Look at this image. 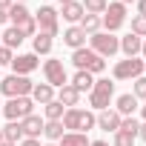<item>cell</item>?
I'll return each instance as SVG.
<instances>
[{
	"mask_svg": "<svg viewBox=\"0 0 146 146\" xmlns=\"http://www.w3.org/2000/svg\"><path fill=\"white\" fill-rule=\"evenodd\" d=\"M3 140H9V143H20L23 140V129H20V120H9V126L3 129Z\"/></svg>",
	"mask_w": 146,
	"mask_h": 146,
	"instance_id": "d6986e66",
	"label": "cell"
},
{
	"mask_svg": "<svg viewBox=\"0 0 146 146\" xmlns=\"http://www.w3.org/2000/svg\"><path fill=\"white\" fill-rule=\"evenodd\" d=\"M43 112H46V120H60V117H63V103L54 98V100H49V103L43 106Z\"/></svg>",
	"mask_w": 146,
	"mask_h": 146,
	"instance_id": "d4e9b609",
	"label": "cell"
},
{
	"mask_svg": "<svg viewBox=\"0 0 146 146\" xmlns=\"http://www.w3.org/2000/svg\"><path fill=\"white\" fill-rule=\"evenodd\" d=\"M123 23H126V6L123 3H109L106 12H103V17H100V26H106V32L115 35Z\"/></svg>",
	"mask_w": 146,
	"mask_h": 146,
	"instance_id": "8992f818",
	"label": "cell"
},
{
	"mask_svg": "<svg viewBox=\"0 0 146 146\" xmlns=\"http://www.w3.org/2000/svg\"><path fill=\"white\" fill-rule=\"evenodd\" d=\"M32 98H35L37 103H43V106H46L49 100H54V89H52L49 83H37V86L32 89Z\"/></svg>",
	"mask_w": 146,
	"mask_h": 146,
	"instance_id": "ac0fdd59",
	"label": "cell"
},
{
	"mask_svg": "<svg viewBox=\"0 0 146 146\" xmlns=\"http://www.w3.org/2000/svg\"><path fill=\"white\" fill-rule=\"evenodd\" d=\"M35 89V83L23 75H9L6 80H0V92L9 95V98H29Z\"/></svg>",
	"mask_w": 146,
	"mask_h": 146,
	"instance_id": "7a4b0ae2",
	"label": "cell"
},
{
	"mask_svg": "<svg viewBox=\"0 0 146 146\" xmlns=\"http://www.w3.org/2000/svg\"><path fill=\"white\" fill-rule=\"evenodd\" d=\"M92 126H98V115H92V112L80 109V129H83V132H89Z\"/></svg>",
	"mask_w": 146,
	"mask_h": 146,
	"instance_id": "1f68e13d",
	"label": "cell"
},
{
	"mask_svg": "<svg viewBox=\"0 0 146 146\" xmlns=\"http://www.w3.org/2000/svg\"><path fill=\"white\" fill-rule=\"evenodd\" d=\"M20 146H40V140H37V137H23Z\"/></svg>",
	"mask_w": 146,
	"mask_h": 146,
	"instance_id": "8d00e7d4",
	"label": "cell"
},
{
	"mask_svg": "<svg viewBox=\"0 0 146 146\" xmlns=\"http://www.w3.org/2000/svg\"><path fill=\"white\" fill-rule=\"evenodd\" d=\"M135 98H143L146 100V78H135Z\"/></svg>",
	"mask_w": 146,
	"mask_h": 146,
	"instance_id": "e575fe53",
	"label": "cell"
},
{
	"mask_svg": "<svg viewBox=\"0 0 146 146\" xmlns=\"http://www.w3.org/2000/svg\"><path fill=\"white\" fill-rule=\"evenodd\" d=\"M46 146H54V143H46Z\"/></svg>",
	"mask_w": 146,
	"mask_h": 146,
	"instance_id": "f907efd6",
	"label": "cell"
},
{
	"mask_svg": "<svg viewBox=\"0 0 146 146\" xmlns=\"http://www.w3.org/2000/svg\"><path fill=\"white\" fill-rule=\"evenodd\" d=\"M60 3H69V0H60Z\"/></svg>",
	"mask_w": 146,
	"mask_h": 146,
	"instance_id": "681fc988",
	"label": "cell"
},
{
	"mask_svg": "<svg viewBox=\"0 0 146 146\" xmlns=\"http://www.w3.org/2000/svg\"><path fill=\"white\" fill-rule=\"evenodd\" d=\"M143 117H146V106H143Z\"/></svg>",
	"mask_w": 146,
	"mask_h": 146,
	"instance_id": "7dc6e473",
	"label": "cell"
},
{
	"mask_svg": "<svg viewBox=\"0 0 146 146\" xmlns=\"http://www.w3.org/2000/svg\"><path fill=\"white\" fill-rule=\"evenodd\" d=\"M35 23L40 26V32H46V35H52V37H54L57 29H60V26H57V12H54L52 6H40L37 15H35Z\"/></svg>",
	"mask_w": 146,
	"mask_h": 146,
	"instance_id": "9c48e42d",
	"label": "cell"
},
{
	"mask_svg": "<svg viewBox=\"0 0 146 146\" xmlns=\"http://www.w3.org/2000/svg\"><path fill=\"white\" fill-rule=\"evenodd\" d=\"M72 63L78 66V72H89V75H98V72L106 69V60L100 54H95L92 49H75V54H72Z\"/></svg>",
	"mask_w": 146,
	"mask_h": 146,
	"instance_id": "6da1fadb",
	"label": "cell"
},
{
	"mask_svg": "<svg viewBox=\"0 0 146 146\" xmlns=\"http://www.w3.org/2000/svg\"><path fill=\"white\" fill-rule=\"evenodd\" d=\"M49 52H52V35L37 32L35 35V54H49Z\"/></svg>",
	"mask_w": 146,
	"mask_h": 146,
	"instance_id": "7402d4cb",
	"label": "cell"
},
{
	"mask_svg": "<svg viewBox=\"0 0 146 146\" xmlns=\"http://www.w3.org/2000/svg\"><path fill=\"white\" fill-rule=\"evenodd\" d=\"M80 29H83V35H98V29H100V17L98 15H83V20H80Z\"/></svg>",
	"mask_w": 146,
	"mask_h": 146,
	"instance_id": "cb8c5ba5",
	"label": "cell"
},
{
	"mask_svg": "<svg viewBox=\"0 0 146 146\" xmlns=\"http://www.w3.org/2000/svg\"><path fill=\"white\" fill-rule=\"evenodd\" d=\"M120 129L137 137V129H140V123H137V120H135V115H132V117H123V120H120Z\"/></svg>",
	"mask_w": 146,
	"mask_h": 146,
	"instance_id": "836d02e7",
	"label": "cell"
},
{
	"mask_svg": "<svg viewBox=\"0 0 146 146\" xmlns=\"http://www.w3.org/2000/svg\"><path fill=\"white\" fill-rule=\"evenodd\" d=\"M72 86H75L78 92H92L95 80H92V75H89V72H78V75L72 78Z\"/></svg>",
	"mask_w": 146,
	"mask_h": 146,
	"instance_id": "44dd1931",
	"label": "cell"
},
{
	"mask_svg": "<svg viewBox=\"0 0 146 146\" xmlns=\"http://www.w3.org/2000/svg\"><path fill=\"white\" fill-rule=\"evenodd\" d=\"M135 109H137V98H135V95H120V98H117V109H115V112H117L120 117H132Z\"/></svg>",
	"mask_w": 146,
	"mask_h": 146,
	"instance_id": "9a60e30c",
	"label": "cell"
},
{
	"mask_svg": "<svg viewBox=\"0 0 146 146\" xmlns=\"http://www.w3.org/2000/svg\"><path fill=\"white\" fill-rule=\"evenodd\" d=\"M63 129L80 132V109H66L63 112Z\"/></svg>",
	"mask_w": 146,
	"mask_h": 146,
	"instance_id": "ffe728a7",
	"label": "cell"
},
{
	"mask_svg": "<svg viewBox=\"0 0 146 146\" xmlns=\"http://www.w3.org/2000/svg\"><path fill=\"white\" fill-rule=\"evenodd\" d=\"M63 43L72 46V49H83V43H86L83 29H80V26H69V29L63 32Z\"/></svg>",
	"mask_w": 146,
	"mask_h": 146,
	"instance_id": "4fadbf2b",
	"label": "cell"
},
{
	"mask_svg": "<svg viewBox=\"0 0 146 146\" xmlns=\"http://www.w3.org/2000/svg\"><path fill=\"white\" fill-rule=\"evenodd\" d=\"M115 146H135V135L117 129V132H115Z\"/></svg>",
	"mask_w": 146,
	"mask_h": 146,
	"instance_id": "d6a6232c",
	"label": "cell"
},
{
	"mask_svg": "<svg viewBox=\"0 0 146 146\" xmlns=\"http://www.w3.org/2000/svg\"><path fill=\"white\" fill-rule=\"evenodd\" d=\"M92 52L100 57H112L120 52V40L109 32H98V35H92Z\"/></svg>",
	"mask_w": 146,
	"mask_h": 146,
	"instance_id": "277c9868",
	"label": "cell"
},
{
	"mask_svg": "<svg viewBox=\"0 0 146 146\" xmlns=\"http://www.w3.org/2000/svg\"><path fill=\"white\" fill-rule=\"evenodd\" d=\"M83 6L78 3V0H69V3H63V20H69V23H80L83 20Z\"/></svg>",
	"mask_w": 146,
	"mask_h": 146,
	"instance_id": "5bb4252c",
	"label": "cell"
},
{
	"mask_svg": "<svg viewBox=\"0 0 146 146\" xmlns=\"http://www.w3.org/2000/svg\"><path fill=\"white\" fill-rule=\"evenodd\" d=\"M140 46H143V40H140L137 35H132V32H129L123 40H120V49H123V54H126V57H137Z\"/></svg>",
	"mask_w": 146,
	"mask_h": 146,
	"instance_id": "e0dca14e",
	"label": "cell"
},
{
	"mask_svg": "<svg viewBox=\"0 0 146 146\" xmlns=\"http://www.w3.org/2000/svg\"><path fill=\"white\" fill-rule=\"evenodd\" d=\"M43 135H46L49 140H60V137H63V123H60V120H49V123H43Z\"/></svg>",
	"mask_w": 146,
	"mask_h": 146,
	"instance_id": "484cf974",
	"label": "cell"
},
{
	"mask_svg": "<svg viewBox=\"0 0 146 146\" xmlns=\"http://www.w3.org/2000/svg\"><path fill=\"white\" fill-rule=\"evenodd\" d=\"M15 29H17L23 37H32V35H37V23H35V17H26V20H20Z\"/></svg>",
	"mask_w": 146,
	"mask_h": 146,
	"instance_id": "f546056e",
	"label": "cell"
},
{
	"mask_svg": "<svg viewBox=\"0 0 146 146\" xmlns=\"http://www.w3.org/2000/svg\"><path fill=\"white\" fill-rule=\"evenodd\" d=\"M60 146H89V140L83 132H66L60 137Z\"/></svg>",
	"mask_w": 146,
	"mask_h": 146,
	"instance_id": "603a6c76",
	"label": "cell"
},
{
	"mask_svg": "<svg viewBox=\"0 0 146 146\" xmlns=\"http://www.w3.org/2000/svg\"><path fill=\"white\" fill-rule=\"evenodd\" d=\"M20 129H23V137H37V135H43V120L37 115H29L20 120Z\"/></svg>",
	"mask_w": 146,
	"mask_h": 146,
	"instance_id": "7c38bea8",
	"label": "cell"
},
{
	"mask_svg": "<svg viewBox=\"0 0 146 146\" xmlns=\"http://www.w3.org/2000/svg\"><path fill=\"white\" fill-rule=\"evenodd\" d=\"M15 60V54H12V49H6L3 43H0V66H6V63H12Z\"/></svg>",
	"mask_w": 146,
	"mask_h": 146,
	"instance_id": "d590c367",
	"label": "cell"
},
{
	"mask_svg": "<svg viewBox=\"0 0 146 146\" xmlns=\"http://www.w3.org/2000/svg\"><path fill=\"white\" fill-rule=\"evenodd\" d=\"M112 95H115V83L112 80H95V86H92V92H89V103H92V109H98V112H103V109H109V100H112Z\"/></svg>",
	"mask_w": 146,
	"mask_h": 146,
	"instance_id": "3957f363",
	"label": "cell"
},
{
	"mask_svg": "<svg viewBox=\"0 0 146 146\" xmlns=\"http://www.w3.org/2000/svg\"><path fill=\"white\" fill-rule=\"evenodd\" d=\"M0 146H15V143H9V140H3V143H0Z\"/></svg>",
	"mask_w": 146,
	"mask_h": 146,
	"instance_id": "7bdbcfd3",
	"label": "cell"
},
{
	"mask_svg": "<svg viewBox=\"0 0 146 146\" xmlns=\"http://www.w3.org/2000/svg\"><path fill=\"white\" fill-rule=\"evenodd\" d=\"M43 75H46V83H49L52 89H60V86H66V83H69L66 69H63V63H60V60H46V63H43Z\"/></svg>",
	"mask_w": 146,
	"mask_h": 146,
	"instance_id": "ba28073f",
	"label": "cell"
},
{
	"mask_svg": "<svg viewBox=\"0 0 146 146\" xmlns=\"http://www.w3.org/2000/svg\"><path fill=\"white\" fill-rule=\"evenodd\" d=\"M137 15H146V0H137Z\"/></svg>",
	"mask_w": 146,
	"mask_h": 146,
	"instance_id": "f35d334b",
	"label": "cell"
},
{
	"mask_svg": "<svg viewBox=\"0 0 146 146\" xmlns=\"http://www.w3.org/2000/svg\"><path fill=\"white\" fill-rule=\"evenodd\" d=\"M80 6H83V12H86V15H98V17H100V15L106 12V6H109V3H106V0H83Z\"/></svg>",
	"mask_w": 146,
	"mask_h": 146,
	"instance_id": "4316f807",
	"label": "cell"
},
{
	"mask_svg": "<svg viewBox=\"0 0 146 146\" xmlns=\"http://www.w3.org/2000/svg\"><path fill=\"white\" fill-rule=\"evenodd\" d=\"M57 100L63 103V106H69V109H75L78 106V100H80V92L72 86V83H66V86H60V95H57Z\"/></svg>",
	"mask_w": 146,
	"mask_h": 146,
	"instance_id": "2e32d148",
	"label": "cell"
},
{
	"mask_svg": "<svg viewBox=\"0 0 146 146\" xmlns=\"http://www.w3.org/2000/svg\"><path fill=\"white\" fill-rule=\"evenodd\" d=\"M40 66V60H37V54L35 52H29V54H17L15 60H12V69H15V75H29V72H35Z\"/></svg>",
	"mask_w": 146,
	"mask_h": 146,
	"instance_id": "30bf717a",
	"label": "cell"
},
{
	"mask_svg": "<svg viewBox=\"0 0 146 146\" xmlns=\"http://www.w3.org/2000/svg\"><path fill=\"white\" fill-rule=\"evenodd\" d=\"M12 6H15V0H0V9H3V12H9Z\"/></svg>",
	"mask_w": 146,
	"mask_h": 146,
	"instance_id": "74e56055",
	"label": "cell"
},
{
	"mask_svg": "<svg viewBox=\"0 0 146 146\" xmlns=\"http://www.w3.org/2000/svg\"><path fill=\"white\" fill-rule=\"evenodd\" d=\"M89 146H109V143H103V140H95V143H89Z\"/></svg>",
	"mask_w": 146,
	"mask_h": 146,
	"instance_id": "b9f144b4",
	"label": "cell"
},
{
	"mask_svg": "<svg viewBox=\"0 0 146 146\" xmlns=\"http://www.w3.org/2000/svg\"><path fill=\"white\" fill-rule=\"evenodd\" d=\"M120 3H123V6H126V3H135V0H120Z\"/></svg>",
	"mask_w": 146,
	"mask_h": 146,
	"instance_id": "f6af8a7d",
	"label": "cell"
},
{
	"mask_svg": "<svg viewBox=\"0 0 146 146\" xmlns=\"http://www.w3.org/2000/svg\"><path fill=\"white\" fill-rule=\"evenodd\" d=\"M137 135H140V137H143V140H146V123H143V126H140V129H137Z\"/></svg>",
	"mask_w": 146,
	"mask_h": 146,
	"instance_id": "60d3db41",
	"label": "cell"
},
{
	"mask_svg": "<svg viewBox=\"0 0 146 146\" xmlns=\"http://www.w3.org/2000/svg\"><path fill=\"white\" fill-rule=\"evenodd\" d=\"M15 3H23V0H15Z\"/></svg>",
	"mask_w": 146,
	"mask_h": 146,
	"instance_id": "c3c4849f",
	"label": "cell"
},
{
	"mask_svg": "<svg viewBox=\"0 0 146 146\" xmlns=\"http://www.w3.org/2000/svg\"><path fill=\"white\" fill-rule=\"evenodd\" d=\"M3 115L9 120H23V117L35 115V103L29 98H9V103L3 106Z\"/></svg>",
	"mask_w": 146,
	"mask_h": 146,
	"instance_id": "52a82bcc",
	"label": "cell"
},
{
	"mask_svg": "<svg viewBox=\"0 0 146 146\" xmlns=\"http://www.w3.org/2000/svg\"><path fill=\"white\" fill-rule=\"evenodd\" d=\"M26 17H32V15H29V9H26L23 3H15V6L9 9V20H12L15 26H17L20 20H26Z\"/></svg>",
	"mask_w": 146,
	"mask_h": 146,
	"instance_id": "f1b7e54d",
	"label": "cell"
},
{
	"mask_svg": "<svg viewBox=\"0 0 146 146\" xmlns=\"http://www.w3.org/2000/svg\"><path fill=\"white\" fill-rule=\"evenodd\" d=\"M120 120H123V117H120L115 109H103V112L98 115V126L106 129V132H117V129H120Z\"/></svg>",
	"mask_w": 146,
	"mask_h": 146,
	"instance_id": "8fae6325",
	"label": "cell"
},
{
	"mask_svg": "<svg viewBox=\"0 0 146 146\" xmlns=\"http://www.w3.org/2000/svg\"><path fill=\"white\" fill-rule=\"evenodd\" d=\"M6 20H9V12H3V9H0V26H3Z\"/></svg>",
	"mask_w": 146,
	"mask_h": 146,
	"instance_id": "ab89813d",
	"label": "cell"
},
{
	"mask_svg": "<svg viewBox=\"0 0 146 146\" xmlns=\"http://www.w3.org/2000/svg\"><path fill=\"white\" fill-rule=\"evenodd\" d=\"M0 143H3V129H0Z\"/></svg>",
	"mask_w": 146,
	"mask_h": 146,
	"instance_id": "bcb514c9",
	"label": "cell"
},
{
	"mask_svg": "<svg viewBox=\"0 0 146 146\" xmlns=\"http://www.w3.org/2000/svg\"><path fill=\"white\" fill-rule=\"evenodd\" d=\"M20 43H23V35H20L15 26L3 32V46H6V49H15V46H20Z\"/></svg>",
	"mask_w": 146,
	"mask_h": 146,
	"instance_id": "83f0119b",
	"label": "cell"
},
{
	"mask_svg": "<svg viewBox=\"0 0 146 146\" xmlns=\"http://www.w3.org/2000/svg\"><path fill=\"white\" fill-rule=\"evenodd\" d=\"M146 72V63L143 60H137V57H126V60H120L117 66H115V80H135V78H140Z\"/></svg>",
	"mask_w": 146,
	"mask_h": 146,
	"instance_id": "5b68a950",
	"label": "cell"
},
{
	"mask_svg": "<svg viewBox=\"0 0 146 146\" xmlns=\"http://www.w3.org/2000/svg\"><path fill=\"white\" fill-rule=\"evenodd\" d=\"M132 35L146 37V15H135L132 17Z\"/></svg>",
	"mask_w": 146,
	"mask_h": 146,
	"instance_id": "4dcf8cb0",
	"label": "cell"
},
{
	"mask_svg": "<svg viewBox=\"0 0 146 146\" xmlns=\"http://www.w3.org/2000/svg\"><path fill=\"white\" fill-rule=\"evenodd\" d=\"M140 52H143V54H146V40H143V46H140Z\"/></svg>",
	"mask_w": 146,
	"mask_h": 146,
	"instance_id": "ee69618b",
	"label": "cell"
}]
</instances>
